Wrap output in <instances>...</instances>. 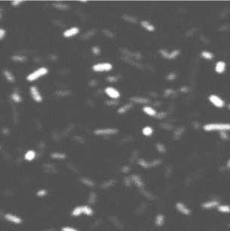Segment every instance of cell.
<instances>
[{
  "mask_svg": "<svg viewBox=\"0 0 230 231\" xmlns=\"http://www.w3.org/2000/svg\"><path fill=\"white\" fill-rule=\"evenodd\" d=\"M230 126L228 123H210L204 126V129L207 131H226L229 130Z\"/></svg>",
  "mask_w": 230,
  "mask_h": 231,
  "instance_id": "6da1fadb",
  "label": "cell"
},
{
  "mask_svg": "<svg viewBox=\"0 0 230 231\" xmlns=\"http://www.w3.org/2000/svg\"><path fill=\"white\" fill-rule=\"evenodd\" d=\"M48 70L45 67H40L38 69L33 71V73H30L27 76H26V79L29 82H33L36 79H38L39 78H40L42 76H45L48 73Z\"/></svg>",
  "mask_w": 230,
  "mask_h": 231,
  "instance_id": "7a4b0ae2",
  "label": "cell"
},
{
  "mask_svg": "<svg viewBox=\"0 0 230 231\" xmlns=\"http://www.w3.org/2000/svg\"><path fill=\"white\" fill-rule=\"evenodd\" d=\"M159 53L161 54V56L164 57V58L168 59V60H173V59L177 58L180 55V51L179 49H174V50L171 51V52H169L165 49H161L159 51Z\"/></svg>",
  "mask_w": 230,
  "mask_h": 231,
  "instance_id": "3957f363",
  "label": "cell"
},
{
  "mask_svg": "<svg viewBox=\"0 0 230 231\" xmlns=\"http://www.w3.org/2000/svg\"><path fill=\"white\" fill-rule=\"evenodd\" d=\"M92 69L95 72H106L113 69V65L109 63H99L94 64Z\"/></svg>",
  "mask_w": 230,
  "mask_h": 231,
  "instance_id": "277c9868",
  "label": "cell"
},
{
  "mask_svg": "<svg viewBox=\"0 0 230 231\" xmlns=\"http://www.w3.org/2000/svg\"><path fill=\"white\" fill-rule=\"evenodd\" d=\"M118 132V130L113 128H99L94 131V134L97 135H115Z\"/></svg>",
  "mask_w": 230,
  "mask_h": 231,
  "instance_id": "5b68a950",
  "label": "cell"
},
{
  "mask_svg": "<svg viewBox=\"0 0 230 231\" xmlns=\"http://www.w3.org/2000/svg\"><path fill=\"white\" fill-rule=\"evenodd\" d=\"M209 101H210L211 104H213L215 106L221 108L224 106V101H223L222 98H220L217 95L212 94L209 96Z\"/></svg>",
  "mask_w": 230,
  "mask_h": 231,
  "instance_id": "8992f818",
  "label": "cell"
},
{
  "mask_svg": "<svg viewBox=\"0 0 230 231\" xmlns=\"http://www.w3.org/2000/svg\"><path fill=\"white\" fill-rule=\"evenodd\" d=\"M105 92L109 97H111L113 99H117L120 97L119 92L113 87H107L105 89Z\"/></svg>",
  "mask_w": 230,
  "mask_h": 231,
  "instance_id": "52a82bcc",
  "label": "cell"
},
{
  "mask_svg": "<svg viewBox=\"0 0 230 231\" xmlns=\"http://www.w3.org/2000/svg\"><path fill=\"white\" fill-rule=\"evenodd\" d=\"M30 93H31V95H32L33 100L35 101L36 102H41L42 101V97L35 86H32L30 88Z\"/></svg>",
  "mask_w": 230,
  "mask_h": 231,
  "instance_id": "ba28073f",
  "label": "cell"
},
{
  "mask_svg": "<svg viewBox=\"0 0 230 231\" xmlns=\"http://www.w3.org/2000/svg\"><path fill=\"white\" fill-rule=\"evenodd\" d=\"M79 32V29L78 27H76V26H73V27H71V28H69L68 30H65L63 32V35L66 38H70L72 36H74V35L78 34Z\"/></svg>",
  "mask_w": 230,
  "mask_h": 231,
  "instance_id": "9c48e42d",
  "label": "cell"
},
{
  "mask_svg": "<svg viewBox=\"0 0 230 231\" xmlns=\"http://www.w3.org/2000/svg\"><path fill=\"white\" fill-rule=\"evenodd\" d=\"M5 219L11 221L12 223H14V224H21L22 220L21 218H20L19 217L14 215H12V214H10V213H8V214H5Z\"/></svg>",
  "mask_w": 230,
  "mask_h": 231,
  "instance_id": "30bf717a",
  "label": "cell"
},
{
  "mask_svg": "<svg viewBox=\"0 0 230 231\" xmlns=\"http://www.w3.org/2000/svg\"><path fill=\"white\" fill-rule=\"evenodd\" d=\"M140 25H141V26H142L143 28H144L145 30H148L149 32H153V31L155 30V26H154V25L152 24L151 23H150V22L147 21H145V20L142 21L140 22Z\"/></svg>",
  "mask_w": 230,
  "mask_h": 231,
  "instance_id": "8fae6325",
  "label": "cell"
},
{
  "mask_svg": "<svg viewBox=\"0 0 230 231\" xmlns=\"http://www.w3.org/2000/svg\"><path fill=\"white\" fill-rule=\"evenodd\" d=\"M226 63L220 60V61H218L217 64H216V66H215V71L217 73H223L225 70H226Z\"/></svg>",
  "mask_w": 230,
  "mask_h": 231,
  "instance_id": "7c38bea8",
  "label": "cell"
},
{
  "mask_svg": "<svg viewBox=\"0 0 230 231\" xmlns=\"http://www.w3.org/2000/svg\"><path fill=\"white\" fill-rule=\"evenodd\" d=\"M177 208L184 215H189L190 214V210L189 208H187L186 206H185L183 203H180V202H178L177 204Z\"/></svg>",
  "mask_w": 230,
  "mask_h": 231,
  "instance_id": "4fadbf2b",
  "label": "cell"
},
{
  "mask_svg": "<svg viewBox=\"0 0 230 231\" xmlns=\"http://www.w3.org/2000/svg\"><path fill=\"white\" fill-rule=\"evenodd\" d=\"M219 205V202L216 200H212V201H209V202H205L203 203L202 205V207L204 208H207V209H209V208H214L215 206H217Z\"/></svg>",
  "mask_w": 230,
  "mask_h": 231,
  "instance_id": "5bb4252c",
  "label": "cell"
},
{
  "mask_svg": "<svg viewBox=\"0 0 230 231\" xmlns=\"http://www.w3.org/2000/svg\"><path fill=\"white\" fill-rule=\"evenodd\" d=\"M35 152L34 150H28L25 153V155H24V158L27 161H32V160H33L35 159Z\"/></svg>",
  "mask_w": 230,
  "mask_h": 231,
  "instance_id": "9a60e30c",
  "label": "cell"
},
{
  "mask_svg": "<svg viewBox=\"0 0 230 231\" xmlns=\"http://www.w3.org/2000/svg\"><path fill=\"white\" fill-rule=\"evenodd\" d=\"M54 6L58 8L59 10H62V11H65V10H67L69 9V5L63 3V2H55L54 3Z\"/></svg>",
  "mask_w": 230,
  "mask_h": 231,
  "instance_id": "2e32d148",
  "label": "cell"
},
{
  "mask_svg": "<svg viewBox=\"0 0 230 231\" xmlns=\"http://www.w3.org/2000/svg\"><path fill=\"white\" fill-rule=\"evenodd\" d=\"M143 110L145 113H146L147 115H150V116H155V115H157V113H156L155 110H154L151 106H144Z\"/></svg>",
  "mask_w": 230,
  "mask_h": 231,
  "instance_id": "e0dca14e",
  "label": "cell"
},
{
  "mask_svg": "<svg viewBox=\"0 0 230 231\" xmlns=\"http://www.w3.org/2000/svg\"><path fill=\"white\" fill-rule=\"evenodd\" d=\"M122 17H123V19L125 20V21H126L127 22H129V23H137V19L135 17H134V16H132V15H130V14H124L123 16H122Z\"/></svg>",
  "mask_w": 230,
  "mask_h": 231,
  "instance_id": "ac0fdd59",
  "label": "cell"
},
{
  "mask_svg": "<svg viewBox=\"0 0 230 231\" xmlns=\"http://www.w3.org/2000/svg\"><path fill=\"white\" fill-rule=\"evenodd\" d=\"M3 74H4V76H5V79H7V80H8V82H14V77L13 74H12L10 71H8V70L5 69V70H4V71H3Z\"/></svg>",
  "mask_w": 230,
  "mask_h": 231,
  "instance_id": "d6986e66",
  "label": "cell"
},
{
  "mask_svg": "<svg viewBox=\"0 0 230 231\" xmlns=\"http://www.w3.org/2000/svg\"><path fill=\"white\" fill-rule=\"evenodd\" d=\"M131 107H132V104H126V105L123 106L122 107H121V108L118 110V113H121V114H122V113H126L128 110H130Z\"/></svg>",
  "mask_w": 230,
  "mask_h": 231,
  "instance_id": "ffe728a7",
  "label": "cell"
},
{
  "mask_svg": "<svg viewBox=\"0 0 230 231\" xmlns=\"http://www.w3.org/2000/svg\"><path fill=\"white\" fill-rule=\"evenodd\" d=\"M142 132H143V134L144 135H146V136H150V135L152 134L153 130H152V128L150 127V126H146V127H144L143 128Z\"/></svg>",
  "mask_w": 230,
  "mask_h": 231,
  "instance_id": "44dd1931",
  "label": "cell"
},
{
  "mask_svg": "<svg viewBox=\"0 0 230 231\" xmlns=\"http://www.w3.org/2000/svg\"><path fill=\"white\" fill-rule=\"evenodd\" d=\"M72 215L73 216H79L81 214H83V211H82V206H77L76 208L73 209L72 211Z\"/></svg>",
  "mask_w": 230,
  "mask_h": 231,
  "instance_id": "7402d4cb",
  "label": "cell"
},
{
  "mask_svg": "<svg viewBox=\"0 0 230 231\" xmlns=\"http://www.w3.org/2000/svg\"><path fill=\"white\" fill-rule=\"evenodd\" d=\"M201 55L202 58H204L205 59H206V60H211L212 58H214L213 54H211L210 52H209V51H202L201 54Z\"/></svg>",
  "mask_w": 230,
  "mask_h": 231,
  "instance_id": "603a6c76",
  "label": "cell"
},
{
  "mask_svg": "<svg viewBox=\"0 0 230 231\" xmlns=\"http://www.w3.org/2000/svg\"><path fill=\"white\" fill-rule=\"evenodd\" d=\"M51 156L52 158L58 159H62L66 157V155L64 153H51Z\"/></svg>",
  "mask_w": 230,
  "mask_h": 231,
  "instance_id": "cb8c5ba5",
  "label": "cell"
},
{
  "mask_svg": "<svg viewBox=\"0 0 230 231\" xmlns=\"http://www.w3.org/2000/svg\"><path fill=\"white\" fill-rule=\"evenodd\" d=\"M12 100L16 102V103H20L21 101V95L17 92H14L12 94Z\"/></svg>",
  "mask_w": 230,
  "mask_h": 231,
  "instance_id": "d4e9b609",
  "label": "cell"
},
{
  "mask_svg": "<svg viewBox=\"0 0 230 231\" xmlns=\"http://www.w3.org/2000/svg\"><path fill=\"white\" fill-rule=\"evenodd\" d=\"M82 211H83V214H85L87 215H91L92 213H93V210L91 207L89 206H82Z\"/></svg>",
  "mask_w": 230,
  "mask_h": 231,
  "instance_id": "484cf974",
  "label": "cell"
},
{
  "mask_svg": "<svg viewBox=\"0 0 230 231\" xmlns=\"http://www.w3.org/2000/svg\"><path fill=\"white\" fill-rule=\"evenodd\" d=\"M94 34H95V31H93V30L88 31V32H86L85 34L82 35V39H88L91 37H92Z\"/></svg>",
  "mask_w": 230,
  "mask_h": 231,
  "instance_id": "4316f807",
  "label": "cell"
},
{
  "mask_svg": "<svg viewBox=\"0 0 230 231\" xmlns=\"http://www.w3.org/2000/svg\"><path fill=\"white\" fill-rule=\"evenodd\" d=\"M164 223V217L161 215H159L155 218V224L159 226H161Z\"/></svg>",
  "mask_w": 230,
  "mask_h": 231,
  "instance_id": "83f0119b",
  "label": "cell"
},
{
  "mask_svg": "<svg viewBox=\"0 0 230 231\" xmlns=\"http://www.w3.org/2000/svg\"><path fill=\"white\" fill-rule=\"evenodd\" d=\"M218 210L222 211V212L229 213V206H219L218 207Z\"/></svg>",
  "mask_w": 230,
  "mask_h": 231,
  "instance_id": "f1b7e54d",
  "label": "cell"
},
{
  "mask_svg": "<svg viewBox=\"0 0 230 231\" xmlns=\"http://www.w3.org/2000/svg\"><path fill=\"white\" fill-rule=\"evenodd\" d=\"M133 180H134V184L137 185V186H143V182L141 181V180H140V178L139 177H137V176H134L133 177Z\"/></svg>",
  "mask_w": 230,
  "mask_h": 231,
  "instance_id": "f546056e",
  "label": "cell"
},
{
  "mask_svg": "<svg viewBox=\"0 0 230 231\" xmlns=\"http://www.w3.org/2000/svg\"><path fill=\"white\" fill-rule=\"evenodd\" d=\"M103 33L106 37H109V38H113L114 37V33H113V31H111L109 30H104Z\"/></svg>",
  "mask_w": 230,
  "mask_h": 231,
  "instance_id": "4dcf8cb0",
  "label": "cell"
},
{
  "mask_svg": "<svg viewBox=\"0 0 230 231\" xmlns=\"http://www.w3.org/2000/svg\"><path fill=\"white\" fill-rule=\"evenodd\" d=\"M12 59L17 62H22L25 60V58L22 56V55H14L12 57Z\"/></svg>",
  "mask_w": 230,
  "mask_h": 231,
  "instance_id": "1f68e13d",
  "label": "cell"
},
{
  "mask_svg": "<svg viewBox=\"0 0 230 231\" xmlns=\"http://www.w3.org/2000/svg\"><path fill=\"white\" fill-rule=\"evenodd\" d=\"M91 51L92 52H93V54L95 55H98L100 53V48L98 46L92 47Z\"/></svg>",
  "mask_w": 230,
  "mask_h": 231,
  "instance_id": "d6a6232c",
  "label": "cell"
},
{
  "mask_svg": "<svg viewBox=\"0 0 230 231\" xmlns=\"http://www.w3.org/2000/svg\"><path fill=\"white\" fill-rule=\"evenodd\" d=\"M133 101H136V102H137V103H140V104H145V103H146L148 101L146 100V99H144V98H143V97H137V98H134L133 99Z\"/></svg>",
  "mask_w": 230,
  "mask_h": 231,
  "instance_id": "836d02e7",
  "label": "cell"
},
{
  "mask_svg": "<svg viewBox=\"0 0 230 231\" xmlns=\"http://www.w3.org/2000/svg\"><path fill=\"white\" fill-rule=\"evenodd\" d=\"M219 136L220 138L223 140H226V139L229 138V135L227 133L225 132V131H220V134H219Z\"/></svg>",
  "mask_w": 230,
  "mask_h": 231,
  "instance_id": "e575fe53",
  "label": "cell"
},
{
  "mask_svg": "<svg viewBox=\"0 0 230 231\" xmlns=\"http://www.w3.org/2000/svg\"><path fill=\"white\" fill-rule=\"evenodd\" d=\"M23 3V1H18V0H14V1H12V5L13 6H19L21 4Z\"/></svg>",
  "mask_w": 230,
  "mask_h": 231,
  "instance_id": "d590c367",
  "label": "cell"
},
{
  "mask_svg": "<svg viewBox=\"0 0 230 231\" xmlns=\"http://www.w3.org/2000/svg\"><path fill=\"white\" fill-rule=\"evenodd\" d=\"M5 34H6L5 30H4L3 28H1V29H0V39H3L4 37L5 36Z\"/></svg>",
  "mask_w": 230,
  "mask_h": 231,
  "instance_id": "8d00e7d4",
  "label": "cell"
},
{
  "mask_svg": "<svg viewBox=\"0 0 230 231\" xmlns=\"http://www.w3.org/2000/svg\"><path fill=\"white\" fill-rule=\"evenodd\" d=\"M46 195V191L45 190H41L37 192V196L39 197H44Z\"/></svg>",
  "mask_w": 230,
  "mask_h": 231,
  "instance_id": "74e56055",
  "label": "cell"
},
{
  "mask_svg": "<svg viewBox=\"0 0 230 231\" xmlns=\"http://www.w3.org/2000/svg\"><path fill=\"white\" fill-rule=\"evenodd\" d=\"M117 79H118V78L115 76H109L108 78H107V81L110 82H116L117 81Z\"/></svg>",
  "mask_w": 230,
  "mask_h": 231,
  "instance_id": "f35d334b",
  "label": "cell"
},
{
  "mask_svg": "<svg viewBox=\"0 0 230 231\" xmlns=\"http://www.w3.org/2000/svg\"><path fill=\"white\" fill-rule=\"evenodd\" d=\"M175 78H176V74H175V73H170V74L168 76V77H167V79H168V80H173Z\"/></svg>",
  "mask_w": 230,
  "mask_h": 231,
  "instance_id": "ab89813d",
  "label": "cell"
},
{
  "mask_svg": "<svg viewBox=\"0 0 230 231\" xmlns=\"http://www.w3.org/2000/svg\"><path fill=\"white\" fill-rule=\"evenodd\" d=\"M63 231H76V229L72 228V227H65L62 229Z\"/></svg>",
  "mask_w": 230,
  "mask_h": 231,
  "instance_id": "60d3db41",
  "label": "cell"
},
{
  "mask_svg": "<svg viewBox=\"0 0 230 231\" xmlns=\"http://www.w3.org/2000/svg\"><path fill=\"white\" fill-rule=\"evenodd\" d=\"M157 148H158V150H159L161 153H164V147L163 146V145H161V144H157Z\"/></svg>",
  "mask_w": 230,
  "mask_h": 231,
  "instance_id": "b9f144b4",
  "label": "cell"
},
{
  "mask_svg": "<svg viewBox=\"0 0 230 231\" xmlns=\"http://www.w3.org/2000/svg\"><path fill=\"white\" fill-rule=\"evenodd\" d=\"M83 181H85L84 183H85V184L89 185V186H91V185H93V183H92L91 181H88V180H87V179H84V180H83Z\"/></svg>",
  "mask_w": 230,
  "mask_h": 231,
  "instance_id": "7bdbcfd3",
  "label": "cell"
}]
</instances>
